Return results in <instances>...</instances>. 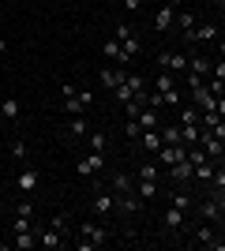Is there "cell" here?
I'll return each instance as SVG.
<instances>
[{
  "mask_svg": "<svg viewBox=\"0 0 225 251\" xmlns=\"http://www.w3.org/2000/svg\"><path fill=\"white\" fill-rule=\"evenodd\" d=\"M109 225L105 221H98V218H86L79 229H75V248L79 251H94V248H101V244H109Z\"/></svg>",
  "mask_w": 225,
  "mask_h": 251,
  "instance_id": "obj_1",
  "label": "cell"
},
{
  "mask_svg": "<svg viewBox=\"0 0 225 251\" xmlns=\"http://www.w3.org/2000/svg\"><path fill=\"white\" fill-rule=\"evenodd\" d=\"M90 210H94L98 221H109L113 214H117V195L109 188H94V195H90Z\"/></svg>",
  "mask_w": 225,
  "mask_h": 251,
  "instance_id": "obj_2",
  "label": "cell"
},
{
  "mask_svg": "<svg viewBox=\"0 0 225 251\" xmlns=\"http://www.w3.org/2000/svg\"><path fill=\"white\" fill-rule=\"evenodd\" d=\"M75 173H79L83 180H94V176H101V173H105V154H98V150L83 154L79 161H75Z\"/></svg>",
  "mask_w": 225,
  "mask_h": 251,
  "instance_id": "obj_3",
  "label": "cell"
},
{
  "mask_svg": "<svg viewBox=\"0 0 225 251\" xmlns=\"http://www.w3.org/2000/svg\"><path fill=\"white\" fill-rule=\"evenodd\" d=\"M199 147L206 150V157H214V161H222V157H225V143L210 131V127H203V124H199Z\"/></svg>",
  "mask_w": 225,
  "mask_h": 251,
  "instance_id": "obj_4",
  "label": "cell"
},
{
  "mask_svg": "<svg viewBox=\"0 0 225 251\" xmlns=\"http://www.w3.org/2000/svg\"><path fill=\"white\" fill-rule=\"evenodd\" d=\"M195 244H199V248H206V251H225V240L218 236V229L210 225V221L195 229Z\"/></svg>",
  "mask_w": 225,
  "mask_h": 251,
  "instance_id": "obj_5",
  "label": "cell"
},
{
  "mask_svg": "<svg viewBox=\"0 0 225 251\" xmlns=\"http://www.w3.org/2000/svg\"><path fill=\"white\" fill-rule=\"evenodd\" d=\"M158 72H173V75H184L188 72V56L184 52H158Z\"/></svg>",
  "mask_w": 225,
  "mask_h": 251,
  "instance_id": "obj_6",
  "label": "cell"
},
{
  "mask_svg": "<svg viewBox=\"0 0 225 251\" xmlns=\"http://www.w3.org/2000/svg\"><path fill=\"white\" fill-rule=\"evenodd\" d=\"M165 173H169L173 184H184V188H192V184H195V180H192V176H195V165L188 161V157H184V161H176V165H169Z\"/></svg>",
  "mask_w": 225,
  "mask_h": 251,
  "instance_id": "obj_7",
  "label": "cell"
},
{
  "mask_svg": "<svg viewBox=\"0 0 225 251\" xmlns=\"http://www.w3.org/2000/svg\"><path fill=\"white\" fill-rule=\"evenodd\" d=\"M195 210H199V218H203V221H210V225H218V221L225 218V210L218 206V202L210 199V195H203V199H195Z\"/></svg>",
  "mask_w": 225,
  "mask_h": 251,
  "instance_id": "obj_8",
  "label": "cell"
},
{
  "mask_svg": "<svg viewBox=\"0 0 225 251\" xmlns=\"http://www.w3.org/2000/svg\"><path fill=\"white\" fill-rule=\"evenodd\" d=\"M98 79H101V86H105V90H117V86L124 83V79H128V68H124V64L101 68V72H98Z\"/></svg>",
  "mask_w": 225,
  "mask_h": 251,
  "instance_id": "obj_9",
  "label": "cell"
},
{
  "mask_svg": "<svg viewBox=\"0 0 225 251\" xmlns=\"http://www.w3.org/2000/svg\"><path fill=\"white\" fill-rule=\"evenodd\" d=\"M38 184H42V176H38V169L23 165V169H19V176H15V188H19L23 195H34V191H38Z\"/></svg>",
  "mask_w": 225,
  "mask_h": 251,
  "instance_id": "obj_10",
  "label": "cell"
},
{
  "mask_svg": "<svg viewBox=\"0 0 225 251\" xmlns=\"http://www.w3.org/2000/svg\"><path fill=\"white\" fill-rule=\"evenodd\" d=\"M143 210V199H139V191H128V195H117V214L120 218H135Z\"/></svg>",
  "mask_w": 225,
  "mask_h": 251,
  "instance_id": "obj_11",
  "label": "cell"
},
{
  "mask_svg": "<svg viewBox=\"0 0 225 251\" xmlns=\"http://www.w3.org/2000/svg\"><path fill=\"white\" fill-rule=\"evenodd\" d=\"M94 105V94L90 90H79L75 98H64V113L68 116H83V109H90Z\"/></svg>",
  "mask_w": 225,
  "mask_h": 251,
  "instance_id": "obj_12",
  "label": "cell"
},
{
  "mask_svg": "<svg viewBox=\"0 0 225 251\" xmlns=\"http://www.w3.org/2000/svg\"><path fill=\"white\" fill-rule=\"evenodd\" d=\"M19 116H23L19 98H15V94H4V98H0V120H4V124H15Z\"/></svg>",
  "mask_w": 225,
  "mask_h": 251,
  "instance_id": "obj_13",
  "label": "cell"
},
{
  "mask_svg": "<svg viewBox=\"0 0 225 251\" xmlns=\"http://www.w3.org/2000/svg\"><path fill=\"white\" fill-rule=\"evenodd\" d=\"M184 38H188V42H199V45H203V42H218L222 34H218L214 23H195V30H188Z\"/></svg>",
  "mask_w": 225,
  "mask_h": 251,
  "instance_id": "obj_14",
  "label": "cell"
},
{
  "mask_svg": "<svg viewBox=\"0 0 225 251\" xmlns=\"http://www.w3.org/2000/svg\"><path fill=\"white\" fill-rule=\"evenodd\" d=\"M38 248H49V251H60L68 248V236L56 229H38Z\"/></svg>",
  "mask_w": 225,
  "mask_h": 251,
  "instance_id": "obj_15",
  "label": "cell"
},
{
  "mask_svg": "<svg viewBox=\"0 0 225 251\" xmlns=\"http://www.w3.org/2000/svg\"><path fill=\"white\" fill-rule=\"evenodd\" d=\"M154 157H158L161 169H169V165H176V161H184V157H188V147H169V143H165Z\"/></svg>",
  "mask_w": 225,
  "mask_h": 251,
  "instance_id": "obj_16",
  "label": "cell"
},
{
  "mask_svg": "<svg viewBox=\"0 0 225 251\" xmlns=\"http://www.w3.org/2000/svg\"><path fill=\"white\" fill-rule=\"evenodd\" d=\"M173 19H176V8H173V4H161V8L154 11V30H158V34H169L173 30Z\"/></svg>",
  "mask_w": 225,
  "mask_h": 251,
  "instance_id": "obj_17",
  "label": "cell"
},
{
  "mask_svg": "<svg viewBox=\"0 0 225 251\" xmlns=\"http://www.w3.org/2000/svg\"><path fill=\"white\" fill-rule=\"evenodd\" d=\"M143 150H150V154H158L161 147H165V139H161V127H147V131H139V139H135Z\"/></svg>",
  "mask_w": 225,
  "mask_h": 251,
  "instance_id": "obj_18",
  "label": "cell"
},
{
  "mask_svg": "<svg viewBox=\"0 0 225 251\" xmlns=\"http://www.w3.org/2000/svg\"><path fill=\"white\" fill-rule=\"evenodd\" d=\"M169 206H176V210H184V214H188V210L195 206V195L184 188V184H176V191H169Z\"/></svg>",
  "mask_w": 225,
  "mask_h": 251,
  "instance_id": "obj_19",
  "label": "cell"
},
{
  "mask_svg": "<svg viewBox=\"0 0 225 251\" xmlns=\"http://www.w3.org/2000/svg\"><path fill=\"white\" fill-rule=\"evenodd\" d=\"M161 225L176 236V232L184 229V210H176V206H165V214H161Z\"/></svg>",
  "mask_w": 225,
  "mask_h": 251,
  "instance_id": "obj_20",
  "label": "cell"
},
{
  "mask_svg": "<svg viewBox=\"0 0 225 251\" xmlns=\"http://www.w3.org/2000/svg\"><path fill=\"white\" fill-rule=\"evenodd\" d=\"M135 191H139L143 202H154L161 195V180H135Z\"/></svg>",
  "mask_w": 225,
  "mask_h": 251,
  "instance_id": "obj_21",
  "label": "cell"
},
{
  "mask_svg": "<svg viewBox=\"0 0 225 251\" xmlns=\"http://www.w3.org/2000/svg\"><path fill=\"white\" fill-rule=\"evenodd\" d=\"M11 248H15V251H34V248H38V229H23V232H15Z\"/></svg>",
  "mask_w": 225,
  "mask_h": 251,
  "instance_id": "obj_22",
  "label": "cell"
},
{
  "mask_svg": "<svg viewBox=\"0 0 225 251\" xmlns=\"http://www.w3.org/2000/svg\"><path fill=\"white\" fill-rule=\"evenodd\" d=\"M214 169H218V161H214V157H206V161H199V165H195V184H203V188H206V184H210V176H214Z\"/></svg>",
  "mask_w": 225,
  "mask_h": 251,
  "instance_id": "obj_23",
  "label": "cell"
},
{
  "mask_svg": "<svg viewBox=\"0 0 225 251\" xmlns=\"http://www.w3.org/2000/svg\"><path fill=\"white\" fill-rule=\"evenodd\" d=\"M161 139L169 143V147H184V131L176 120H169V124H161Z\"/></svg>",
  "mask_w": 225,
  "mask_h": 251,
  "instance_id": "obj_24",
  "label": "cell"
},
{
  "mask_svg": "<svg viewBox=\"0 0 225 251\" xmlns=\"http://www.w3.org/2000/svg\"><path fill=\"white\" fill-rule=\"evenodd\" d=\"M210 64H214V56H203V52H199V56H188V72L192 75H210Z\"/></svg>",
  "mask_w": 225,
  "mask_h": 251,
  "instance_id": "obj_25",
  "label": "cell"
},
{
  "mask_svg": "<svg viewBox=\"0 0 225 251\" xmlns=\"http://www.w3.org/2000/svg\"><path fill=\"white\" fill-rule=\"evenodd\" d=\"M195 11H188V8H176V19H173V26H176V30L180 34H188V30H195Z\"/></svg>",
  "mask_w": 225,
  "mask_h": 251,
  "instance_id": "obj_26",
  "label": "cell"
},
{
  "mask_svg": "<svg viewBox=\"0 0 225 251\" xmlns=\"http://www.w3.org/2000/svg\"><path fill=\"white\" fill-rule=\"evenodd\" d=\"M64 135L75 139V143H83V139L90 135V124H86V120H68V124H64Z\"/></svg>",
  "mask_w": 225,
  "mask_h": 251,
  "instance_id": "obj_27",
  "label": "cell"
},
{
  "mask_svg": "<svg viewBox=\"0 0 225 251\" xmlns=\"http://www.w3.org/2000/svg\"><path fill=\"white\" fill-rule=\"evenodd\" d=\"M83 143H86V150H98V154H105V150H109V135H105V131H94V127H90V135H86Z\"/></svg>",
  "mask_w": 225,
  "mask_h": 251,
  "instance_id": "obj_28",
  "label": "cell"
},
{
  "mask_svg": "<svg viewBox=\"0 0 225 251\" xmlns=\"http://www.w3.org/2000/svg\"><path fill=\"white\" fill-rule=\"evenodd\" d=\"M109 191H113V195H128V191H135V180H131L128 173H117L113 184H109Z\"/></svg>",
  "mask_w": 225,
  "mask_h": 251,
  "instance_id": "obj_29",
  "label": "cell"
},
{
  "mask_svg": "<svg viewBox=\"0 0 225 251\" xmlns=\"http://www.w3.org/2000/svg\"><path fill=\"white\" fill-rule=\"evenodd\" d=\"M154 90H158V94L176 90V75H173V72H158V75H154Z\"/></svg>",
  "mask_w": 225,
  "mask_h": 251,
  "instance_id": "obj_30",
  "label": "cell"
},
{
  "mask_svg": "<svg viewBox=\"0 0 225 251\" xmlns=\"http://www.w3.org/2000/svg\"><path fill=\"white\" fill-rule=\"evenodd\" d=\"M139 120V127L147 131V127H161V116H158V109H150V105H143V113L135 116Z\"/></svg>",
  "mask_w": 225,
  "mask_h": 251,
  "instance_id": "obj_31",
  "label": "cell"
},
{
  "mask_svg": "<svg viewBox=\"0 0 225 251\" xmlns=\"http://www.w3.org/2000/svg\"><path fill=\"white\" fill-rule=\"evenodd\" d=\"M199 109H195V105H180V109H176V124H199Z\"/></svg>",
  "mask_w": 225,
  "mask_h": 251,
  "instance_id": "obj_32",
  "label": "cell"
},
{
  "mask_svg": "<svg viewBox=\"0 0 225 251\" xmlns=\"http://www.w3.org/2000/svg\"><path fill=\"white\" fill-rule=\"evenodd\" d=\"M135 180H161V165H158V161H143Z\"/></svg>",
  "mask_w": 225,
  "mask_h": 251,
  "instance_id": "obj_33",
  "label": "cell"
},
{
  "mask_svg": "<svg viewBox=\"0 0 225 251\" xmlns=\"http://www.w3.org/2000/svg\"><path fill=\"white\" fill-rule=\"evenodd\" d=\"M8 154L15 157V161H23V165H26V157H30V150H26V143H23V139H11Z\"/></svg>",
  "mask_w": 225,
  "mask_h": 251,
  "instance_id": "obj_34",
  "label": "cell"
},
{
  "mask_svg": "<svg viewBox=\"0 0 225 251\" xmlns=\"http://www.w3.org/2000/svg\"><path fill=\"white\" fill-rule=\"evenodd\" d=\"M49 229L64 232V236H72V218H68V214H53V221H49Z\"/></svg>",
  "mask_w": 225,
  "mask_h": 251,
  "instance_id": "obj_35",
  "label": "cell"
},
{
  "mask_svg": "<svg viewBox=\"0 0 225 251\" xmlns=\"http://www.w3.org/2000/svg\"><path fill=\"white\" fill-rule=\"evenodd\" d=\"M180 131H184V147H195V143H199V124H180Z\"/></svg>",
  "mask_w": 225,
  "mask_h": 251,
  "instance_id": "obj_36",
  "label": "cell"
},
{
  "mask_svg": "<svg viewBox=\"0 0 225 251\" xmlns=\"http://www.w3.org/2000/svg\"><path fill=\"white\" fill-rule=\"evenodd\" d=\"M113 38H117V42L124 45V42H128V38H135V26H131V23H120L117 30H113Z\"/></svg>",
  "mask_w": 225,
  "mask_h": 251,
  "instance_id": "obj_37",
  "label": "cell"
},
{
  "mask_svg": "<svg viewBox=\"0 0 225 251\" xmlns=\"http://www.w3.org/2000/svg\"><path fill=\"white\" fill-rule=\"evenodd\" d=\"M139 113H143V101H139V98H131V101H124V116H128V120H135Z\"/></svg>",
  "mask_w": 225,
  "mask_h": 251,
  "instance_id": "obj_38",
  "label": "cell"
},
{
  "mask_svg": "<svg viewBox=\"0 0 225 251\" xmlns=\"http://www.w3.org/2000/svg\"><path fill=\"white\" fill-rule=\"evenodd\" d=\"M206 79H222V83H225V60H222V56H214V64H210V75H206Z\"/></svg>",
  "mask_w": 225,
  "mask_h": 251,
  "instance_id": "obj_39",
  "label": "cell"
},
{
  "mask_svg": "<svg viewBox=\"0 0 225 251\" xmlns=\"http://www.w3.org/2000/svg\"><path fill=\"white\" fill-rule=\"evenodd\" d=\"M139 131H143L139 120H124V135H128V139H139Z\"/></svg>",
  "mask_w": 225,
  "mask_h": 251,
  "instance_id": "obj_40",
  "label": "cell"
},
{
  "mask_svg": "<svg viewBox=\"0 0 225 251\" xmlns=\"http://www.w3.org/2000/svg\"><path fill=\"white\" fill-rule=\"evenodd\" d=\"M75 94H79L75 83H60V101H64V98H75Z\"/></svg>",
  "mask_w": 225,
  "mask_h": 251,
  "instance_id": "obj_41",
  "label": "cell"
},
{
  "mask_svg": "<svg viewBox=\"0 0 225 251\" xmlns=\"http://www.w3.org/2000/svg\"><path fill=\"white\" fill-rule=\"evenodd\" d=\"M139 4L143 0H124V11H139Z\"/></svg>",
  "mask_w": 225,
  "mask_h": 251,
  "instance_id": "obj_42",
  "label": "cell"
},
{
  "mask_svg": "<svg viewBox=\"0 0 225 251\" xmlns=\"http://www.w3.org/2000/svg\"><path fill=\"white\" fill-rule=\"evenodd\" d=\"M210 131H214V135H218V139H222V143H225V120H222V124H218V127H210Z\"/></svg>",
  "mask_w": 225,
  "mask_h": 251,
  "instance_id": "obj_43",
  "label": "cell"
},
{
  "mask_svg": "<svg viewBox=\"0 0 225 251\" xmlns=\"http://www.w3.org/2000/svg\"><path fill=\"white\" fill-rule=\"evenodd\" d=\"M218 116H222V120H225V94L218 98Z\"/></svg>",
  "mask_w": 225,
  "mask_h": 251,
  "instance_id": "obj_44",
  "label": "cell"
},
{
  "mask_svg": "<svg viewBox=\"0 0 225 251\" xmlns=\"http://www.w3.org/2000/svg\"><path fill=\"white\" fill-rule=\"evenodd\" d=\"M218 56L225 60V38H218Z\"/></svg>",
  "mask_w": 225,
  "mask_h": 251,
  "instance_id": "obj_45",
  "label": "cell"
},
{
  "mask_svg": "<svg viewBox=\"0 0 225 251\" xmlns=\"http://www.w3.org/2000/svg\"><path fill=\"white\" fill-rule=\"evenodd\" d=\"M169 4H173V8H184V4H188V0H169Z\"/></svg>",
  "mask_w": 225,
  "mask_h": 251,
  "instance_id": "obj_46",
  "label": "cell"
},
{
  "mask_svg": "<svg viewBox=\"0 0 225 251\" xmlns=\"http://www.w3.org/2000/svg\"><path fill=\"white\" fill-rule=\"evenodd\" d=\"M4 52H8V42H4V38H0V56H4Z\"/></svg>",
  "mask_w": 225,
  "mask_h": 251,
  "instance_id": "obj_47",
  "label": "cell"
},
{
  "mask_svg": "<svg viewBox=\"0 0 225 251\" xmlns=\"http://www.w3.org/2000/svg\"><path fill=\"white\" fill-rule=\"evenodd\" d=\"M206 4H214V8H225V0H206Z\"/></svg>",
  "mask_w": 225,
  "mask_h": 251,
  "instance_id": "obj_48",
  "label": "cell"
}]
</instances>
